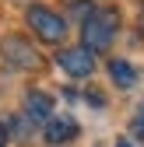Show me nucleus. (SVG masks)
<instances>
[{"instance_id": "1", "label": "nucleus", "mask_w": 144, "mask_h": 147, "mask_svg": "<svg viewBox=\"0 0 144 147\" xmlns=\"http://www.w3.org/2000/svg\"><path fill=\"white\" fill-rule=\"evenodd\" d=\"M116 28H120V18L116 11H95V14H88V21L81 28V39H84V49H105L113 39H116Z\"/></svg>"}, {"instance_id": "2", "label": "nucleus", "mask_w": 144, "mask_h": 147, "mask_svg": "<svg viewBox=\"0 0 144 147\" xmlns=\"http://www.w3.org/2000/svg\"><path fill=\"white\" fill-rule=\"evenodd\" d=\"M28 28H35V35H39L42 42H60L67 35V21L60 14L46 11V7H32L28 11Z\"/></svg>"}, {"instance_id": "3", "label": "nucleus", "mask_w": 144, "mask_h": 147, "mask_svg": "<svg viewBox=\"0 0 144 147\" xmlns=\"http://www.w3.org/2000/svg\"><path fill=\"white\" fill-rule=\"evenodd\" d=\"M0 49H4L7 63L18 67V70H39V63H42V60H39V53L32 49V42H25L21 35H7Z\"/></svg>"}, {"instance_id": "4", "label": "nucleus", "mask_w": 144, "mask_h": 147, "mask_svg": "<svg viewBox=\"0 0 144 147\" xmlns=\"http://www.w3.org/2000/svg\"><path fill=\"white\" fill-rule=\"evenodd\" d=\"M60 67L70 74V77H88V74L95 70V56H92V49H63L60 53Z\"/></svg>"}, {"instance_id": "5", "label": "nucleus", "mask_w": 144, "mask_h": 147, "mask_svg": "<svg viewBox=\"0 0 144 147\" xmlns=\"http://www.w3.org/2000/svg\"><path fill=\"white\" fill-rule=\"evenodd\" d=\"M77 137V123L70 116H53L46 123V144H67Z\"/></svg>"}, {"instance_id": "6", "label": "nucleus", "mask_w": 144, "mask_h": 147, "mask_svg": "<svg viewBox=\"0 0 144 147\" xmlns=\"http://www.w3.org/2000/svg\"><path fill=\"white\" fill-rule=\"evenodd\" d=\"M25 112H28V119H35V123H49V119H53V98L42 95V91H28Z\"/></svg>"}, {"instance_id": "7", "label": "nucleus", "mask_w": 144, "mask_h": 147, "mask_svg": "<svg viewBox=\"0 0 144 147\" xmlns=\"http://www.w3.org/2000/svg\"><path fill=\"white\" fill-rule=\"evenodd\" d=\"M109 74H113V81H116L120 88H134V84H137V70H134L130 63H123V60H113V63H109Z\"/></svg>"}, {"instance_id": "8", "label": "nucleus", "mask_w": 144, "mask_h": 147, "mask_svg": "<svg viewBox=\"0 0 144 147\" xmlns=\"http://www.w3.org/2000/svg\"><path fill=\"white\" fill-rule=\"evenodd\" d=\"M134 130L144 137V102H141V112H137V123H134Z\"/></svg>"}, {"instance_id": "9", "label": "nucleus", "mask_w": 144, "mask_h": 147, "mask_svg": "<svg viewBox=\"0 0 144 147\" xmlns=\"http://www.w3.org/2000/svg\"><path fill=\"white\" fill-rule=\"evenodd\" d=\"M7 144V133H4V126H0V147H4Z\"/></svg>"}, {"instance_id": "10", "label": "nucleus", "mask_w": 144, "mask_h": 147, "mask_svg": "<svg viewBox=\"0 0 144 147\" xmlns=\"http://www.w3.org/2000/svg\"><path fill=\"white\" fill-rule=\"evenodd\" d=\"M116 147H130V140H120V144H116Z\"/></svg>"}]
</instances>
